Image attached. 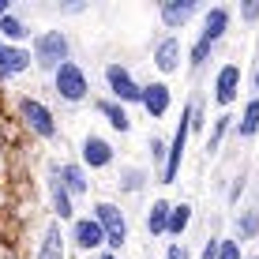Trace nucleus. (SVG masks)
Masks as SVG:
<instances>
[{"label": "nucleus", "mask_w": 259, "mask_h": 259, "mask_svg": "<svg viewBox=\"0 0 259 259\" xmlns=\"http://www.w3.org/2000/svg\"><path fill=\"white\" fill-rule=\"evenodd\" d=\"M188 226H192V203H173V207H169V226H165V233H169V237H181Z\"/></svg>", "instance_id": "obj_22"}, {"label": "nucleus", "mask_w": 259, "mask_h": 259, "mask_svg": "<svg viewBox=\"0 0 259 259\" xmlns=\"http://www.w3.org/2000/svg\"><path fill=\"white\" fill-rule=\"evenodd\" d=\"M188 136H192V102L181 109L177 132H173V139H169L165 165H162V184H173V181H177V173H181V162H184V150H188Z\"/></svg>", "instance_id": "obj_5"}, {"label": "nucleus", "mask_w": 259, "mask_h": 259, "mask_svg": "<svg viewBox=\"0 0 259 259\" xmlns=\"http://www.w3.org/2000/svg\"><path fill=\"white\" fill-rule=\"evenodd\" d=\"M46 188H49V203H53V214H57V222H75V199H71L68 188L60 184V177H57V162H49Z\"/></svg>", "instance_id": "obj_11"}, {"label": "nucleus", "mask_w": 259, "mask_h": 259, "mask_svg": "<svg viewBox=\"0 0 259 259\" xmlns=\"http://www.w3.org/2000/svg\"><path fill=\"white\" fill-rule=\"evenodd\" d=\"M139 105L147 109V117H150V120H162L165 113H169V105H173V91H169L165 83H147V87H143Z\"/></svg>", "instance_id": "obj_15"}, {"label": "nucleus", "mask_w": 259, "mask_h": 259, "mask_svg": "<svg viewBox=\"0 0 259 259\" xmlns=\"http://www.w3.org/2000/svg\"><path fill=\"white\" fill-rule=\"evenodd\" d=\"M147 181H150V173L143 165H124L117 184H120V192H143V184H147Z\"/></svg>", "instance_id": "obj_24"}, {"label": "nucleus", "mask_w": 259, "mask_h": 259, "mask_svg": "<svg viewBox=\"0 0 259 259\" xmlns=\"http://www.w3.org/2000/svg\"><path fill=\"white\" fill-rule=\"evenodd\" d=\"M252 91H255L252 98H259V64H255V71H252Z\"/></svg>", "instance_id": "obj_34"}, {"label": "nucleus", "mask_w": 259, "mask_h": 259, "mask_svg": "<svg viewBox=\"0 0 259 259\" xmlns=\"http://www.w3.org/2000/svg\"><path fill=\"white\" fill-rule=\"evenodd\" d=\"M255 237H259V207L240 210V218H237V244H244V240H255Z\"/></svg>", "instance_id": "obj_23"}, {"label": "nucleus", "mask_w": 259, "mask_h": 259, "mask_svg": "<svg viewBox=\"0 0 259 259\" xmlns=\"http://www.w3.org/2000/svg\"><path fill=\"white\" fill-rule=\"evenodd\" d=\"M147 150H150V162H154V165H165V150H169V143H165L162 136H150Z\"/></svg>", "instance_id": "obj_26"}, {"label": "nucleus", "mask_w": 259, "mask_h": 259, "mask_svg": "<svg viewBox=\"0 0 259 259\" xmlns=\"http://www.w3.org/2000/svg\"><path fill=\"white\" fill-rule=\"evenodd\" d=\"M30 57H34V68L53 75L64 60H71V38L64 30H41L30 38Z\"/></svg>", "instance_id": "obj_1"}, {"label": "nucleus", "mask_w": 259, "mask_h": 259, "mask_svg": "<svg viewBox=\"0 0 259 259\" xmlns=\"http://www.w3.org/2000/svg\"><path fill=\"white\" fill-rule=\"evenodd\" d=\"M0 259H19L15 248H12V240H0Z\"/></svg>", "instance_id": "obj_32"}, {"label": "nucleus", "mask_w": 259, "mask_h": 259, "mask_svg": "<svg viewBox=\"0 0 259 259\" xmlns=\"http://www.w3.org/2000/svg\"><path fill=\"white\" fill-rule=\"evenodd\" d=\"M34 259H68V233H64V222L53 218L46 226V233H41V244Z\"/></svg>", "instance_id": "obj_13"}, {"label": "nucleus", "mask_w": 259, "mask_h": 259, "mask_svg": "<svg viewBox=\"0 0 259 259\" xmlns=\"http://www.w3.org/2000/svg\"><path fill=\"white\" fill-rule=\"evenodd\" d=\"M169 207H173L169 199H154V203H150V210H147V233H150V237H162V233H165V226H169Z\"/></svg>", "instance_id": "obj_21"}, {"label": "nucleus", "mask_w": 259, "mask_h": 259, "mask_svg": "<svg viewBox=\"0 0 259 259\" xmlns=\"http://www.w3.org/2000/svg\"><path fill=\"white\" fill-rule=\"evenodd\" d=\"M240 98V64H222L214 75V102L226 109Z\"/></svg>", "instance_id": "obj_12"}, {"label": "nucleus", "mask_w": 259, "mask_h": 259, "mask_svg": "<svg viewBox=\"0 0 259 259\" xmlns=\"http://www.w3.org/2000/svg\"><path fill=\"white\" fill-rule=\"evenodd\" d=\"M181 38L177 34H165V38H158L154 46V68L162 71V75H173V71H181Z\"/></svg>", "instance_id": "obj_16"}, {"label": "nucleus", "mask_w": 259, "mask_h": 259, "mask_svg": "<svg viewBox=\"0 0 259 259\" xmlns=\"http://www.w3.org/2000/svg\"><path fill=\"white\" fill-rule=\"evenodd\" d=\"M105 87H109V98L120 105H139L143 98V83H136V75H132L128 64H105Z\"/></svg>", "instance_id": "obj_6"}, {"label": "nucleus", "mask_w": 259, "mask_h": 259, "mask_svg": "<svg viewBox=\"0 0 259 259\" xmlns=\"http://www.w3.org/2000/svg\"><path fill=\"white\" fill-rule=\"evenodd\" d=\"M30 38H34V34H30V26H26L15 12L0 19V41H8V46H26Z\"/></svg>", "instance_id": "obj_19"}, {"label": "nucleus", "mask_w": 259, "mask_h": 259, "mask_svg": "<svg viewBox=\"0 0 259 259\" xmlns=\"http://www.w3.org/2000/svg\"><path fill=\"white\" fill-rule=\"evenodd\" d=\"M165 259H192V252H188L184 244H177V240H173V244L165 248Z\"/></svg>", "instance_id": "obj_29"}, {"label": "nucleus", "mask_w": 259, "mask_h": 259, "mask_svg": "<svg viewBox=\"0 0 259 259\" xmlns=\"http://www.w3.org/2000/svg\"><path fill=\"white\" fill-rule=\"evenodd\" d=\"M240 192H244V173H240V177H237V184L229 188V203H237V199H240Z\"/></svg>", "instance_id": "obj_30"}, {"label": "nucleus", "mask_w": 259, "mask_h": 259, "mask_svg": "<svg viewBox=\"0 0 259 259\" xmlns=\"http://www.w3.org/2000/svg\"><path fill=\"white\" fill-rule=\"evenodd\" d=\"M94 109L105 117V124H109L113 132H120V136H128V132H132V117H128V109H124L120 102H113V98H98Z\"/></svg>", "instance_id": "obj_18"}, {"label": "nucleus", "mask_w": 259, "mask_h": 259, "mask_svg": "<svg viewBox=\"0 0 259 259\" xmlns=\"http://www.w3.org/2000/svg\"><path fill=\"white\" fill-rule=\"evenodd\" d=\"M195 15H199V0H162L158 4V19L165 30H184Z\"/></svg>", "instance_id": "obj_8"}, {"label": "nucleus", "mask_w": 259, "mask_h": 259, "mask_svg": "<svg viewBox=\"0 0 259 259\" xmlns=\"http://www.w3.org/2000/svg\"><path fill=\"white\" fill-rule=\"evenodd\" d=\"M229 19H233V15H229V8H210L207 15H203V30H199V38L195 41H203V46H218L222 38H226V30H229Z\"/></svg>", "instance_id": "obj_14"}, {"label": "nucleus", "mask_w": 259, "mask_h": 259, "mask_svg": "<svg viewBox=\"0 0 259 259\" xmlns=\"http://www.w3.org/2000/svg\"><path fill=\"white\" fill-rule=\"evenodd\" d=\"M113 158H117V150H113L109 139L83 136V143H79V165H83V169H109Z\"/></svg>", "instance_id": "obj_7"}, {"label": "nucleus", "mask_w": 259, "mask_h": 259, "mask_svg": "<svg viewBox=\"0 0 259 259\" xmlns=\"http://www.w3.org/2000/svg\"><path fill=\"white\" fill-rule=\"evenodd\" d=\"M94 259H124V255H120V252H109V248H102V252H98Z\"/></svg>", "instance_id": "obj_33"}, {"label": "nucleus", "mask_w": 259, "mask_h": 259, "mask_svg": "<svg viewBox=\"0 0 259 259\" xmlns=\"http://www.w3.org/2000/svg\"><path fill=\"white\" fill-rule=\"evenodd\" d=\"M4 15H12V0H0V19Z\"/></svg>", "instance_id": "obj_35"}, {"label": "nucleus", "mask_w": 259, "mask_h": 259, "mask_svg": "<svg viewBox=\"0 0 259 259\" xmlns=\"http://www.w3.org/2000/svg\"><path fill=\"white\" fill-rule=\"evenodd\" d=\"M57 177H60V184L68 188L71 199H79V195L91 192V173H87L79 162H57Z\"/></svg>", "instance_id": "obj_17"}, {"label": "nucleus", "mask_w": 259, "mask_h": 259, "mask_svg": "<svg viewBox=\"0 0 259 259\" xmlns=\"http://www.w3.org/2000/svg\"><path fill=\"white\" fill-rule=\"evenodd\" d=\"M218 259H240V244L237 240H218Z\"/></svg>", "instance_id": "obj_27"}, {"label": "nucleus", "mask_w": 259, "mask_h": 259, "mask_svg": "<svg viewBox=\"0 0 259 259\" xmlns=\"http://www.w3.org/2000/svg\"><path fill=\"white\" fill-rule=\"evenodd\" d=\"M15 113H19V124L30 132V136H38V139H57L60 136V124H57L53 109L41 102V98L23 94L19 102H15Z\"/></svg>", "instance_id": "obj_2"}, {"label": "nucleus", "mask_w": 259, "mask_h": 259, "mask_svg": "<svg viewBox=\"0 0 259 259\" xmlns=\"http://www.w3.org/2000/svg\"><path fill=\"white\" fill-rule=\"evenodd\" d=\"M34 57L26 46H8V41H0V87L12 83L15 75H23V71H30Z\"/></svg>", "instance_id": "obj_9"}, {"label": "nucleus", "mask_w": 259, "mask_h": 259, "mask_svg": "<svg viewBox=\"0 0 259 259\" xmlns=\"http://www.w3.org/2000/svg\"><path fill=\"white\" fill-rule=\"evenodd\" d=\"M240 19H244V23L259 19V0H244V4H240Z\"/></svg>", "instance_id": "obj_28"}, {"label": "nucleus", "mask_w": 259, "mask_h": 259, "mask_svg": "<svg viewBox=\"0 0 259 259\" xmlns=\"http://www.w3.org/2000/svg\"><path fill=\"white\" fill-rule=\"evenodd\" d=\"M199 259H218V240H207V244H203V255Z\"/></svg>", "instance_id": "obj_31"}, {"label": "nucleus", "mask_w": 259, "mask_h": 259, "mask_svg": "<svg viewBox=\"0 0 259 259\" xmlns=\"http://www.w3.org/2000/svg\"><path fill=\"white\" fill-rule=\"evenodd\" d=\"M237 139H255L259 136V98H248L244 109H240V120L233 124Z\"/></svg>", "instance_id": "obj_20"}, {"label": "nucleus", "mask_w": 259, "mask_h": 259, "mask_svg": "<svg viewBox=\"0 0 259 259\" xmlns=\"http://www.w3.org/2000/svg\"><path fill=\"white\" fill-rule=\"evenodd\" d=\"M233 128V117H229V113H222L218 120H214V132L207 136V154H214V150L222 147V139H226V132Z\"/></svg>", "instance_id": "obj_25"}, {"label": "nucleus", "mask_w": 259, "mask_h": 259, "mask_svg": "<svg viewBox=\"0 0 259 259\" xmlns=\"http://www.w3.org/2000/svg\"><path fill=\"white\" fill-rule=\"evenodd\" d=\"M91 218L98 222V226H102V233H105V248H109V252H120V248L128 244V218H124V210L117 207V203L98 199Z\"/></svg>", "instance_id": "obj_4"}, {"label": "nucleus", "mask_w": 259, "mask_h": 259, "mask_svg": "<svg viewBox=\"0 0 259 259\" xmlns=\"http://www.w3.org/2000/svg\"><path fill=\"white\" fill-rule=\"evenodd\" d=\"M255 259H259V255H255Z\"/></svg>", "instance_id": "obj_36"}, {"label": "nucleus", "mask_w": 259, "mask_h": 259, "mask_svg": "<svg viewBox=\"0 0 259 259\" xmlns=\"http://www.w3.org/2000/svg\"><path fill=\"white\" fill-rule=\"evenodd\" d=\"M53 91H57L60 102L68 105H79L91 98V79H87V71L75 64V60H64L57 71H53Z\"/></svg>", "instance_id": "obj_3"}, {"label": "nucleus", "mask_w": 259, "mask_h": 259, "mask_svg": "<svg viewBox=\"0 0 259 259\" xmlns=\"http://www.w3.org/2000/svg\"><path fill=\"white\" fill-rule=\"evenodd\" d=\"M68 240L79 248V252H94V255L105 248V233H102V226H98L94 218H75V222H71Z\"/></svg>", "instance_id": "obj_10"}]
</instances>
